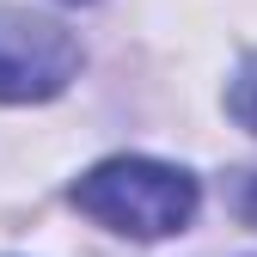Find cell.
Returning <instances> with one entry per match:
<instances>
[{
    "mask_svg": "<svg viewBox=\"0 0 257 257\" xmlns=\"http://www.w3.org/2000/svg\"><path fill=\"white\" fill-rule=\"evenodd\" d=\"M68 202L122 239H172L196 220L202 190L184 166H166V159H147V153H116L74 178Z\"/></svg>",
    "mask_w": 257,
    "mask_h": 257,
    "instance_id": "obj_1",
    "label": "cell"
},
{
    "mask_svg": "<svg viewBox=\"0 0 257 257\" xmlns=\"http://www.w3.org/2000/svg\"><path fill=\"white\" fill-rule=\"evenodd\" d=\"M80 37L31 7H0V104H43L80 80Z\"/></svg>",
    "mask_w": 257,
    "mask_h": 257,
    "instance_id": "obj_2",
    "label": "cell"
},
{
    "mask_svg": "<svg viewBox=\"0 0 257 257\" xmlns=\"http://www.w3.org/2000/svg\"><path fill=\"white\" fill-rule=\"evenodd\" d=\"M227 116H233L239 128H251V135H257V55H245L239 74L227 80Z\"/></svg>",
    "mask_w": 257,
    "mask_h": 257,
    "instance_id": "obj_3",
    "label": "cell"
},
{
    "mask_svg": "<svg viewBox=\"0 0 257 257\" xmlns=\"http://www.w3.org/2000/svg\"><path fill=\"white\" fill-rule=\"evenodd\" d=\"M239 214L251 220V227H257V178H251V190H245V196H239Z\"/></svg>",
    "mask_w": 257,
    "mask_h": 257,
    "instance_id": "obj_4",
    "label": "cell"
},
{
    "mask_svg": "<svg viewBox=\"0 0 257 257\" xmlns=\"http://www.w3.org/2000/svg\"><path fill=\"white\" fill-rule=\"evenodd\" d=\"M74 7H80V0H74Z\"/></svg>",
    "mask_w": 257,
    "mask_h": 257,
    "instance_id": "obj_5",
    "label": "cell"
}]
</instances>
